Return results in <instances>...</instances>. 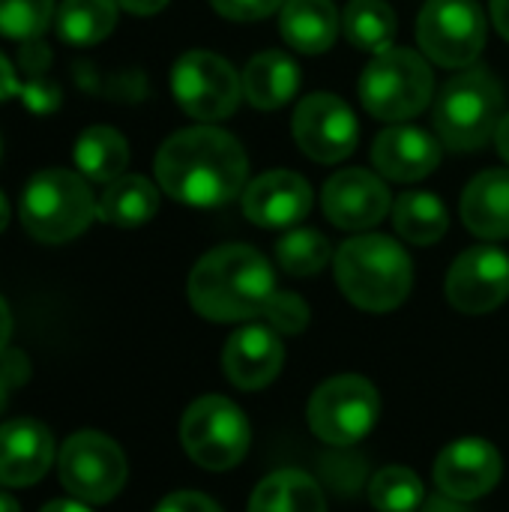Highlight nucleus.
Returning <instances> with one entry per match:
<instances>
[{
	"label": "nucleus",
	"instance_id": "c9c22d12",
	"mask_svg": "<svg viewBox=\"0 0 509 512\" xmlns=\"http://www.w3.org/2000/svg\"><path fill=\"white\" fill-rule=\"evenodd\" d=\"M117 3L123 9L135 12V15H153V12H159V9L168 6V0H117Z\"/></svg>",
	"mask_w": 509,
	"mask_h": 512
},
{
	"label": "nucleus",
	"instance_id": "58836bf2",
	"mask_svg": "<svg viewBox=\"0 0 509 512\" xmlns=\"http://www.w3.org/2000/svg\"><path fill=\"white\" fill-rule=\"evenodd\" d=\"M495 144H498V153L504 156V162L509 165V114L501 117V123L495 129Z\"/></svg>",
	"mask_w": 509,
	"mask_h": 512
},
{
	"label": "nucleus",
	"instance_id": "2eb2a0df",
	"mask_svg": "<svg viewBox=\"0 0 509 512\" xmlns=\"http://www.w3.org/2000/svg\"><path fill=\"white\" fill-rule=\"evenodd\" d=\"M321 204L336 228L366 231L390 213V192L375 174L363 168H345L327 180Z\"/></svg>",
	"mask_w": 509,
	"mask_h": 512
},
{
	"label": "nucleus",
	"instance_id": "6e6552de",
	"mask_svg": "<svg viewBox=\"0 0 509 512\" xmlns=\"http://www.w3.org/2000/svg\"><path fill=\"white\" fill-rule=\"evenodd\" d=\"M381 414L378 390L360 375L330 378L309 399V429L333 447H348L363 441Z\"/></svg>",
	"mask_w": 509,
	"mask_h": 512
},
{
	"label": "nucleus",
	"instance_id": "f3484780",
	"mask_svg": "<svg viewBox=\"0 0 509 512\" xmlns=\"http://www.w3.org/2000/svg\"><path fill=\"white\" fill-rule=\"evenodd\" d=\"M51 462L54 438L42 423L21 417L0 426V486H33L45 477Z\"/></svg>",
	"mask_w": 509,
	"mask_h": 512
},
{
	"label": "nucleus",
	"instance_id": "423d86ee",
	"mask_svg": "<svg viewBox=\"0 0 509 512\" xmlns=\"http://www.w3.org/2000/svg\"><path fill=\"white\" fill-rule=\"evenodd\" d=\"M432 69L408 48L378 51L360 75V99L378 120H411L432 102Z\"/></svg>",
	"mask_w": 509,
	"mask_h": 512
},
{
	"label": "nucleus",
	"instance_id": "79ce46f5",
	"mask_svg": "<svg viewBox=\"0 0 509 512\" xmlns=\"http://www.w3.org/2000/svg\"><path fill=\"white\" fill-rule=\"evenodd\" d=\"M9 390H12V384H9V378L0 372V414H3V408H6V399H9Z\"/></svg>",
	"mask_w": 509,
	"mask_h": 512
},
{
	"label": "nucleus",
	"instance_id": "cd10ccee",
	"mask_svg": "<svg viewBox=\"0 0 509 512\" xmlns=\"http://www.w3.org/2000/svg\"><path fill=\"white\" fill-rule=\"evenodd\" d=\"M348 42L360 51H387L396 36V12L384 0H351L342 15Z\"/></svg>",
	"mask_w": 509,
	"mask_h": 512
},
{
	"label": "nucleus",
	"instance_id": "7ed1b4c3",
	"mask_svg": "<svg viewBox=\"0 0 509 512\" xmlns=\"http://www.w3.org/2000/svg\"><path fill=\"white\" fill-rule=\"evenodd\" d=\"M336 282L354 306L366 312H390L408 300L414 267L396 240L363 234L339 246Z\"/></svg>",
	"mask_w": 509,
	"mask_h": 512
},
{
	"label": "nucleus",
	"instance_id": "f257e3e1",
	"mask_svg": "<svg viewBox=\"0 0 509 512\" xmlns=\"http://www.w3.org/2000/svg\"><path fill=\"white\" fill-rule=\"evenodd\" d=\"M246 174L249 159L243 144L216 126L180 129L156 153L162 192L192 207L228 204L243 192Z\"/></svg>",
	"mask_w": 509,
	"mask_h": 512
},
{
	"label": "nucleus",
	"instance_id": "9b49d317",
	"mask_svg": "<svg viewBox=\"0 0 509 512\" xmlns=\"http://www.w3.org/2000/svg\"><path fill=\"white\" fill-rule=\"evenodd\" d=\"M417 39L438 66L459 69L480 57L486 18L477 0H429L417 21Z\"/></svg>",
	"mask_w": 509,
	"mask_h": 512
},
{
	"label": "nucleus",
	"instance_id": "a878e982",
	"mask_svg": "<svg viewBox=\"0 0 509 512\" xmlns=\"http://www.w3.org/2000/svg\"><path fill=\"white\" fill-rule=\"evenodd\" d=\"M393 222L396 231L414 243V246H429L438 243L447 234L450 216L447 207L438 195L432 192H405L396 207H393Z\"/></svg>",
	"mask_w": 509,
	"mask_h": 512
},
{
	"label": "nucleus",
	"instance_id": "1a4fd4ad",
	"mask_svg": "<svg viewBox=\"0 0 509 512\" xmlns=\"http://www.w3.org/2000/svg\"><path fill=\"white\" fill-rule=\"evenodd\" d=\"M171 90L189 117L213 123L237 111L243 99V78L213 51H186L171 69Z\"/></svg>",
	"mask_w": 509,
	"mask_h": 512
},
{
	"label": "nucleus",
	"instance_id": "a19ab883",
	"mask_svg": "<svg viewBox=\"0 0 509 512\" xmlns=\"http://www.w3.org/2000/svg\"><path fill=\"white\" fill-rule=\"evenodd\" d=\"M459 504H462V501H453V498H447V495H444L441 501H435V504H432L426 512H468V510H462Z\"/></svg>",
	"mask_w": 509,
	"mask_h": 512
},
{
	"label": "nucleus",
	"instance_id": "473e14b6",
	"mask_svg": "<svg viewBox=\"0 0 509 512\" xmlns=\"http://www.w3.org/2000/svg\"><path fill=\"white\" fill-rule=\"evenodd\" d=\"M264 318L270 321V327L276 330V333H303L306 330V324H309V306L303 303V297H297V294H273V300H270V306H267V312H264Z\"/></svg>",
	"mask_w": 509,
	"mask_h": 512
},
{
	"label": "nucleus",
	"instance_id": "4be33fe9",
	"mask_svg": "<svg viewBox=\"0 0 509 512\" xmlns=\"http://www.w3.org/2000/svg\"><path fill=\"white\" fill-rule=\"evenodd\" d=\"M279 27L291 48L321 54L339 33V12L330 0H285Z\"/></svg>",
	"mask_w": 509,
	"mask_h": 512
},
{
	"label": "nucleus",
	"instance_id": "e433bc0d",
	"mask_svg": "<svg viewBox=\"0 0 509 512\" xmlns=\"http://www.w3.org/2000/svg\"><path fill=\"white\" fill-rule=\"evenodd\" d=\"M492 21L498 33L509 39V0H492Z\"/></svg>",
	"mask_w": 509,
	"mask_h": 512
},
{
	"label": "nucleus",
	"instance_id": "20e7f679",
	"mask_svg": "<svg viewBox=\"0 0 509 512\" xmlns=\"http://www.w3.org/2000/svg\"><path fill=\"white\" fill-rule=\"evenodd\" d=\"M18 213L24 231L33 240L66 243L90 228V222L99 216V201L81 174L48 168L24 186Z\"/></svg>",
	"mask_w": 509,
	"mask_h": 512
},
{
	"label": "nucleus",
	"instance_id": "ddd939ff",
	"mask_svg": "<svg viewBox=\"0 0 509 512\" xmlns=\"http://www.w3.org/2000/svg\"><path fill=\"white\" fill-rule=\"evenodd\" d=\"M447 297L465 315H486L509 297V255L495 246L462 252L447 276Z\"/></svg>",
	"mask_w": 509,
	"mask_h": 512
},
{
	"label": "nucleus",
	"instance_id": "aec40b11",
	"mask_svg": "<svg viewBox=\"0 0 509 512\" xmlns=\"http://www.w3.org/2000/svg\"><path fill=\"white\" fill-rule=\"evenodd\" d=\"M465 225L486 240L509 237V171L495 168L471 180L462 195Z\"/></svg>",
	"mask_w": 509,
	"mask_h": 512
},
{
	"label": "nucleus",
	"instance_id": "4468645a",
	"mask_svg": "<svg viewBox=\"0 0 509 512\" xmlns=\"http://www.w3.org/2000/svg\"><path fill=\"white\" fill-rule=\"evenodd\" d=\"M501 453L483 438H462L450 444L435 462V483L453 501H474L489 495L501 480Z\"/></svg>",
	"mask_w": 509,
	"mask_h": 512
},
{
	"label": "nucleus",
	"instance_id": "412c9836",
	"mask_svg": "<svg viewBox=\"0 0 509 512\" xmlns=\"http://www.w3.org/2000/svg\"><path fill=\"white\" fill-rule=\"evenodd\" d=\"M300 87V69L297 63L282 51H264L249 60L243 69V96L264 111L282 108L294 99Z\"/></svg>",
	"mask_w": 509,
	"mask_h": 512
},
{
	"label": "nucleus",
	"instance_id": "dca6fc26",
	"mask_svg": "<svg viewBox=\"0 0 509 512\" xmlns=\"http://www.w3.org/2000/svg\"><path fill=\"white\" fill-rule=\"evenodd\" d=\"M312 207V186L294 171H267L243 189V213L261 228H288Z\"/></svg>",
	"mask_w": 509,
	"mask_h": 512
},
{
	"label": "nucleus",
	"instance_id": "b1692460",
	"mask_svg": "<svg viewBox=\"0 0 509 512\" xmlns=\"http://www.w3.org/2000/svg\"><path fill=\"white\" fill-rule=\"evenodd\" d=\"M249 512H327V504L309 474L276 471L255 489Z\"/></svg>",
	"mask_w": 509,
	"mask_h": 512
},
{
	"label": "nucleus",
	"instance_id": "c756f323",
	"mask_svg": "<svg viewBox=\"0 0 509 512\" xmlns=\"http://www.w3.org/2000/svg\"><path fill=\"white\" fill-rule=\"evenodd\" d=\"M276 258L291 276H315L330 261V243L312 228H297L276 243Z\"/></svg>",
	"mask_w": 509,
	"mask_h": 512
},
{
	"label": "nucleus",
	"instance_id": "f03ea898",
	"mask_svg": "<svg viewBox=\"0 0 509 512\" xmlns=\"http://www.w3.org/2000/svg\"><path fill=\"white\" fill-rule=\"evenodd\" d=\"M276 294L273 267L252 246H219L189 273V303L207 321H249L267 312Z\"/></svg>",
	"mask_w": 509,
	"mask_h": 512
},
{
	"label": "nucleus",
	"instance_id": "37998d69",
	"mask_svg": "<svg viewBox=\"0 0 509 512\" xmlns=\"http://www.w3.org/2000/svg\"><path fill=\"white\" fill-rule=\"evenodd\" d=\"M0 512H21V507L15 504V498H9L6 492H0Z\"/></svg>",
	"mask_w": 509,
	"mask_h": 512
},
{
	"label": "nucleus",
	"instance_id": "5701e85b",
	"mask_svg": "<svg viewBox=\"0 0 509 512\" xmlns=\"http://www.w3.org/2000/svg\"><path fill=\"white\" fill-rule=\"evenodd\" d=\"M159 210V192L147 177L123 174L108 183L99 198V219L117 228H138L150 222Z\"/></svg>",
	"mask_w": 509,
	"mask_h": 512
},
{
	"label": "nucleus",
	"instance_id": "7c9ffc66",
	"mask_svg": "<svg viewBox=\"0 0 509 512\" xmlns=\"http://www.w3.org/2000/svg\"><path fill=\"white\" fill-rule=\"evenodd\" d=\"M54 12V0H0V33L9 39H39Z\"/></svg>",
	"mask_w": 509,
	"mask_h": 512
},
{
	"label": "nucleus",
	"instance_id": "39448f33",
	"mask_svg": "<svg viewBox=\"0 0 509 512\" xmlns=\"http://www.w3.org/2000/svg\"><path fill=\"white\" fill-rule=\"evenodd\" d=\"M504 117V90L486 69L450 78L435 99V129L450 150H480Z\"/></svg>",
	"mask_w": 509,
	"mask_h": 512
},
{
	"label": "nucleus",
	"instance_id": "6ab92c4d",
	"mask_svg": "<svg viewBox=\"0 0 509 512\" xmlns=\"http://www.w3.org/2000/svg\"><path fill=\"white\" fill-rule=\"evenodd\" d=\"M372 162L384 177L411 183L429 177L438 168L441 147L429 132L417 126H390L375 138Z\"/></svg>",
	"mask_w": 509,
	"mask_h": 512
},
{
	"label": "nucleus",
	"instance_id": "2f4dec72",
	"mask_svg": "<svg viewBox=\"0 0 509 512\" xmlns=\"http://www.w3.org/2000/svg\"><path fill=\"white\" fill-rule=\"evenodd\" d=\"M15 96H21L24 102H27V108L30 111H51L54 105H57V90L51 87V84H39V81H30V84H21L18 78H15V69H12V63L0 54V102H6V99H15Z\"/></svg>",
	"mask_w": 509,
	"mask_h": 512
},
{
	"label": "nucleus",
	"instance_id": "c03bdc74",
	"mask_svg": "<svg viewBox=\"0 0 509 512\" xmlns=\"http://www.w3.org/2000/svg\"><path fill=\"white\" fill-rule=\"evenodd\" d=\"M9 225V201H6V195L0 192V231Z\"/></svg>",
	"mask_w": 509,
	"mask_h": 512
},
{
	"label": "nucleus",
	"instance_id": "bb28decb",
	"mask_svg": "<svg viewBox=\"0 0 509 512\" xmlns=\"http://www.w3.org/2000/svg\"><path fill=\"white\" fill-rule=\"evenodd\" d=\"M117 24V0H63L57 33L69 45H96Z\"/></svg>",
	"mask_w": 509,
	"mask_h": 512
},
{
	"label": "nucleus",
	"instance_id": "0eeeda50",
	"mask_svg": "<svg viewBox=\"0 0 509 512\" xmlns=\"http://www.w3.org/2000/svg\"><path fill=\"white\" fill-rule=\"evenodd\" d=\"M180 441L195 465L207 471H231L249 450V423L231 399L201 396L183 414Z\"/></svg>",
	"mask_w": 509,
	"mask_h": 512
},
{
	"label": "nucleus",
	"instance_id": "393cba45",
	"mask_svg": "<svg viewBox=\"0 0 509 512\" xmlns=\"http://www.w3.org/2000/svg\"><path fill=\"white\" fill-rule=\"evenodd\" d=\"M75 165L87 180L111 183L123 177L129 165V144L111 126H90L87 132H81L75 144Z\"/></svg>",
	"mask_w": 509,
	"mask_h": 512
},
{
	"label": "nucleus",
	"instance_id": "f704fd0d",
	"mask_svg": "<svg viewBox=\"0 0 509 512\" xmlns=\"http://www.w3.org/2000/svg\"><path fill=\"white\" fill-rule=\"evenodd\" d=\"M156 512H222L219 504H213L207 495H198V492H174L168 495Z\"/></svg>",
	"mask_w": 509,
	"mask_h": 512
},
{
	"label": "nucleus",
	"instance_id": "c85d7f7f",
	"mask_svg": "<svg viewBox=\"0 0 509 512\" xmlns=\"http://www.w3.org/2000/svg\"><path fill=\"white\" fill-rule=\"evenodd\" d=\"M369 498L378 512H417L423 504V483L414 471L390 465L375 474Z\"/></svg>",
	"mask_w": 509,
	"mask_h": 512
},
{
	"label": "nucleus",
	"instance_id": "9d476101",
	"mask_svg": "<svg viewBox=\"0 0 509 512\" xmlns=\"http://www.w3.org/2000/svg\"><path fill=\"white\" fill-rule=\"evenodd\" d=\"M57 471L60 483L87 504H108L126 486V456L99 432L72 435L57 456Z\"/></svg>",
	"mask_w": 509,
	"mask_h": 512
},
{
	"label": "nucleus",
	"instance_id": "a211bd4d",
	"mask_svg": "<svg viewBox=\"0 0 509 512\" xmlns=\"http://www.w3.org/2000/svg\"><path fill=\"white\" fill-rule=\"evenodd\" d=\"M282 363H285V348L273 327L249 324L237 330L222 351L225 375L240 390L267 387L282 372Z\"/></svg>",
	"mask_w": 509,
	"mask_h": 512
},
{
	"label": "nucleus",
	"instance_id": "4c0bfd02",
	"mask_svg": "<svg viewBox=\"0 0 509 512\" xmlns=\"http://www.w3.org/2000/svg\"><path fill=\"white\" fill-rule=\"evenodd\" d=\"M9 336H12V315H9L6 300L0 297V354H3L6 345H9Z\"/></svg>",
	"mask_w": 509,
	"mask_h": 512
},
{
	"label": "nucleus",
	"instance_id": "f8f14e48",
	"mask_svg": "<svg viewBox=\"0 0 509 512\" xmlns=\"http://www.w3.org/2000/svg\"><path fill=\"white\" fill-rule=\"evenodd\" d=\"M300 150L324 165H333L354 153L357 147V117L333 93L306 96L291 120Z\"/></svg>",
	"mask_w": 509,
	"mask_h": 512
},
{
	"label": "nucleus",
	"instance_id": "ea45409f",
	"mask_svg": "<svg viewBox=\"0 0 509 512\" xmlns=\"http://www.w3.org/2000/svg\"><path fill=\"white\" fill-rule=\"evenodd\" d=\"M42 512H90L81 501H51Z\"/></svg>",
	"mask_w": 509,
	"mask_h": 512
},
{
	"label": "nucleus",
	"instance_id": "72a5a7b5",
	"mask_svg": "<svg viewBox=\"0 0 509 512\" xmlns=\"http://www.w3.org/2000/svg\"><path fill=\"white\" fill-rule=\"evenodd\" d=\"M213 9L231 21H258L285 6V0H210Z\"/></svg>",
	"mask_w": 509,
	"mask_h": 512
}]
</instances>
